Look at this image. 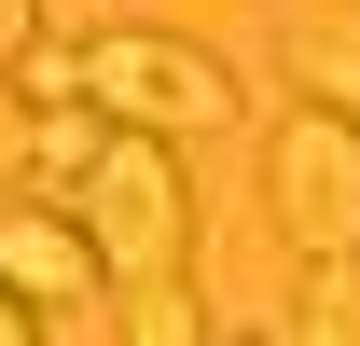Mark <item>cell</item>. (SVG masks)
<instances>
[{
    "mask_svg": "<svg viewBox=\"0 0 360 346\" xmlns=\"http://www.w3.org/2000/svg\"><path fill=\"white\" fill-rule=\"evenodd\" d=\"M70 222L97 236L111 291H125V277H180V263H194V180H180V139L111 125V139H97V167L70 180Z\"/></svg>",
    "mask_w": 360,
    "mask_h": 346,
    "instance_id": "obj_1",
    "label": "cell"
},
{
    "mask_svg": "<svg viewBox=\"0 0 360 346\" xmlns=\"http://www.w3.org/2000/svg\"><path fill=\"white\" fill-rule=\"evenodd\" d=\"M264 222L277 250H360V111L347 97H291L264 125Z\"/></svg>",
    "mask_w": 360,
    "mask_h": 346,
    "instance_id": "obj_2",
    "label": "cell"
},
{
    "mask_svg": "<svg viewBox=\"0 0 360 346\" xmlns=\"http://www.w3.org/2000/svg\"><path fill=\"white\" fill-rule=\"evenodd\" d=\"M84 97L111 111V125H153V139H208V125H236L222 56L180 42V28H111V42H84Z\"/></svg>",
    "mask_w": 360,
    "mask_h": 346,
    "instance_id": "obj_3",
    "label": "cell"
},
{
    "mask_svg": "<svg viewBox=\"0 0 360 346\" xmlns=\"http://www.w3.org/2000/svg\"><path fill=\"white\" fill-rule=\"evenodd\" d=\"M0 277L42 305V333H70V319H84V305L111 291L97 236H84V222H56V208H14V222H0Z\"/></svg>",
    "mask_w": 360,
    "mask_h": 346,
    "instance_id": "obj_4",
    "label": "cell"
},
{
    "mask_svg": "<svg viewBox=\"0 0 360 346\" xmlns=\"http://www.w3.org/2000/svg\"><path fill=\"white\" fill-rule=\"evenodd\" d=\"M264 42H277V84L360 111V0H264Z\"/></svg>",
    "mask_w": 360,
    "mask_h": 346,
    "instance_id": "obj_5",
    "label": "cell"
},
{
    "mask_svg": "<svg viewBox=\"0 0 360 346\" xmlns=\"http://www.w3.org/2000/svg\"><path fill=\"white\" fill-rule=\"evenodd\" d=\"M291 333H305V346H360V250H319V263H305Z\"/></svg>",
    "mask_w": 360,
    "mask_h": 346,
    "instance_id": "obj_6",
    "label": "cell"
},
{
    "mask_svg": "<svg viewBox=\"0 0 360 346\" xmlns=\"http://www.w3.org/2000/svg\"><path fill=\"white\" fill-rule=\"evenodd\" d=\"M111 319H125L139 346H194V333H208V305L180 291V277H125V305H111Z\"/></svg>",
    "mask_w": 360,
    "mask_h": 346,
    "instance_id": "obj_7",
    "label": "cell"
},
{
    "mask_svg": "<svg viewBox=\"0 0 360 346\" xmlns=\"http://www.w3.org/2000/svg\"><path fill=\"white\" fill-rule=\"evenodd\" d=\"M28 125H42V97H28V84H14V70H0V194L28 180Z\"/></svg>",
    "mask_w": 360,
    "mask_h": 346,
    "instance_id": "obj_8",
    "label": "cell"
},
{
    "mask_svg": "<svg viewBox=\"0 0 360 346\" xmlns=\"http://www.w3.org/2000/svg\"><path fill=\"white\" fill-rule=\"evenodd\" d=\"M14 84H28V97H84V42H28Z\"/></svg>",
    "mask_w": 360,
    "mask_h": 346,
    "instance_id": "obj_9",
    "label": "cell"
},
{
    "mask_svg": "<svg viewBox=\"0 0 360 346\" xmlns=\"http://www.w3.org/2000/svg\"><path fill=\"white\" fill-rule=\"evenodd\" d=\"M42 14H56V0H0V70H14V56L42 42Z\"/></svg>",
    "mask_w": 360,
    "mask_h": 346,
    "instance_id": "obj_10",
    "label": "cell"
},
{
    "mask_svg": "<svg viewBox=\"0 0 360 346\" xmlns=\"http://www.w3.org/2000/svg\"><path fill=\"white\" fill-rule=\"evenodd\" d=\"M0 346H42V305L14 291V277H0Z\"/></svg>",
    "mask_w": 360,
    "mask_h": 346,
    "instance_id": "obj_11",
    "label": "cell"
}]
</instances>
